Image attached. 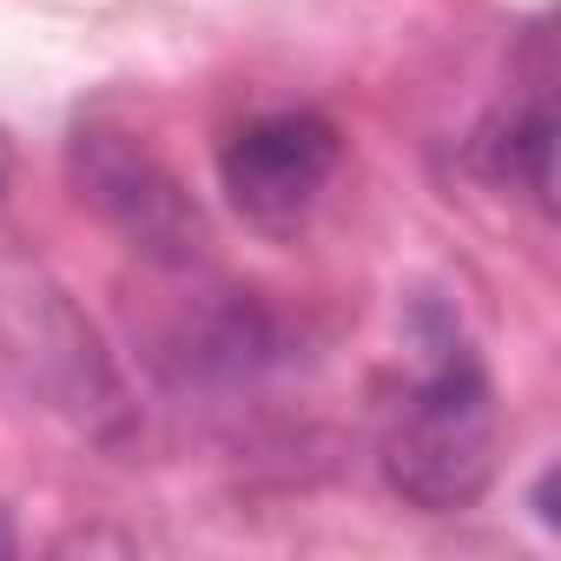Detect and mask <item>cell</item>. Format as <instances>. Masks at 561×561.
Instances as JSON below:
<instances>
[{
  "label": "cell",
  "instance_id": "cell-1",
  "mask_svg": "<svg viewBox=\"0 0 561 561\" xmlns=\"http://www.w3.org/2000/svg\"><path fill=\"white\" fill-rule=\"evenodd\" d=\"M423 377L383 436V476L403 502L449 515L469 508L495 476V390L476 344L430 305L423 311Z\"/></svg>",
  "mask_w": 561,
  "mask_h": 561
},
{
  "label": "cell",
  "instance_id": "cell-2",
  "mask_svg": "<svg viewBox=\"0 0 561 561\" xmlns=\"http://www.w3.org/2000/svg\"><path fill=\"white\" fill-rule=\"evenodd\" d=\"M344 159V139L324 113H305V106H285V113H257L244 119L225 152H218V179L231 192V205L264 225V231H291L318 192L331 185Z\"/></svg>",
  "mask_w": 561,
  "mask_h": 561
},
{
  "label": "cell",
  "instance_id": "cell-3",
  "mask_svg": "<svg viewBox=\"0 0 561 561\" xmlns=\"http://www.w3.org/2000/svg\"><path fill=\"white\" fill-rule=\"evenodd\" d=\"M73 159H80V185L93 192V205L119 231H133L159 257H185V244L198 238V211L185 205V192L172 185V172L146 146L106 139V133H80Z\"/></svg>",
  "mask_w": 561,
  "mask_h": 561
},
{
  "label": "cell",
  "instance_id": "cell-4",
  "mask_svg": "<svg viewBox=\"0 0 561 561\" xmlns=\"http://www.w3.org/2000/svg\"><path fill=\"white\" fill-rule=\"evenodd\" d=\"M548 106L535 100L522 119H502V126H489L482 133V146H476V159H482V172L489 179H502V185H522L535 205H548Z\"/></svg>",
  "mask_w": 561,
  "mask_h": 561
},
{
  "label": "cell",
  "instance_id": "cell-5",
  "mask_svg": "<svg viewBox=\"0 0 561 561\" xmlns=\"http://www.w3.org/2000/svg\"><path fill=\"white\" fill-rule=\"evenodd\" d=\"M8 172H14V152H8V139H0V185H8Z\"/></svg>",
  "mask_w": 561,
  "mask_h": 561
},
{
  "label": "cell",
  "instance_id": "cell-6",
  "mask_svg": "<svg viewBox=\"0 0 561 561\" xmlns=\"http://www.w3.org/2000/svg\"><path fill=\"white\" fill-rule=\"evenodd\" d=\"M0 554H8V528H0Z\"/></svg>",
  "mask_w": 561,
  "mask_h": 561
}]
</instances>
